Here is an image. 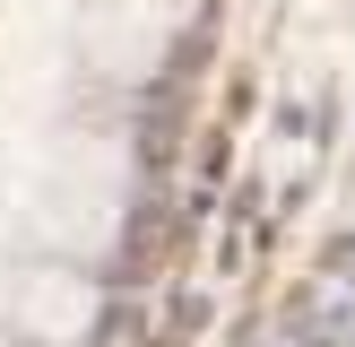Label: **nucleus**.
I'll return each instance as SVG.
<instances>
[{
    "mask_svg": "<svg viewBox=\"0 0 355 347\" xmlns=\"http://www.w3.org/2000/svg\"><path fill=\"white\" fill-rule=\"evenodd\" d=\"M191 9L200 0H78L69 9V44L104 78H148L165 61V44L191 26Z\"/></svg>",
    "mask_w": 355,
    "mask_h": 347,
    "instance_id": "2",
    "label": "nucleus"
},
{
    "mask_svg": "<svg viewBox=\"0 0 355 347\" xmlns=\"http://www.w3.org/2000/svg\"><path fill=\"white\" fill-rule=\"evenodd\" d=\"M0 312H9L35 347H78L87 330H96V287H87V269H69V260H26L17 278H0Z\"/></svg>",
    "mask_w": 355,
    "mask_h": 347,
    "instance_id": "3",
    "label": "nucleus"
},
{
    "mask_svg": "<svg viewBox=\"0 0 355 347\" xmlns=\"http://www.w3.org/2000/svg\"><path fill=\"white\" fill-rule=\"evenodd\" d=\"M0 226H9V208H0Z\"/></svg>",
    "mask_w": 355,
    "mask_h": 347,
    "instance_id": "4",
    "label": "nucleus"
},
{
    "mask_svg": "<svg viewBox=\"0 0 355 347\" xmlns=\"http://www.w3.org/2000/svg\"><path fill=\"white\" fill-rule=\"evenodd\" d=\"M121 200H130V156L113 139H61L44 156V183L26 200V226L61 252H113Z\"/></svg>",
    "mask_w": 355,
    "mask_h": 347,
    "instance_id": "1",
    "label": "nucleus"
},
{
    "mask_svg": "<svg viewBox=\"0 0 355 347\" xmlns=\"http://www.w3.org/2000/svg\"><path fill=\"white\" fill-rule=\"evenodd\" d=\"M0 347H17V339H0Z\"/></svg>",
    "mask_w": 355,
    "mask_h": 347,
    "instance_id": "5",
    "label": "nucleus"
}]
</instances>
